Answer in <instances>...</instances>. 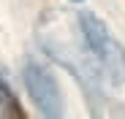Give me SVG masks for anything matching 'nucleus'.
<instances>
[{
  "label": "nucleus",
  "instance_id": "obj_1",
  "mask_svg": "<svg viewBox=\"0 0 125 119\" xmlns=\"http://www.w3.org/2000/svg\"><path fill=\"white\" fill-rule=\"evenodd\" d=\"M79 27H82L87 49L93 51L98 65L103 68L106 78L112 84H122L125 81V49L120 46V41L109 33V27L95 14H82L79 16Z\"/></svg>",
  "mask_w": 125,
  "mask_h": 119
},
{
  "label": "nucleus",
  "instance_id": "obj_2",
  "mask_svg": "<svg viewBox=\"0 0 125 119\" xmlns=\"http://www.w3.org/2000/svg\"><path fill=\"white\" fill-rule=\"evenodd\" d=\"M25 87L33 106L44 114V116H62V108H65V100H62V92L54 73L41 65V62H27L25 65Z\"/></svg>",
  "mask_w": 125,
  "mask_h": 119
},
{
  "label": "nucleus",
  "instance_id": "obj_3",
  "mask_svg": "<svg viewBox=\"0 0 125 119\" xmlns=\"http://www.w3.org/2000/svg\"><path fill=\"white\" fill-rule=\"evenodd\" d=\"M0 116H22V111H19L14 95L8 92V87L0 81Z\"/></svg>",
  "mask_w": 125,
  "mask_h": 119
}]
</instances>
